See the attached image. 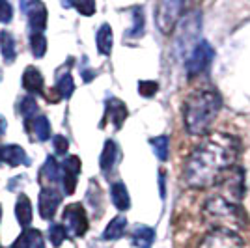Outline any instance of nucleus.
Returning <instances> with one entry per match:
<instances>
[{
	"label": "nucleus",
	"mask_w": 250,
	"mask_h": 248,
	"mask_svg": "<svg viewBox=\"0 0 250 248\" xmlns=\"http://www.w3.org/2000/svg\"><path fill=\"white\" fill-rule=\"evenodd\" d=\"M239 155V140L226 133L208 136L185 163L183 179L188 186L206 188L224 179Z\"/></svg>",
	"instance_id": "1"
},
{
	"label": "nucleus",
	"mask_w": 250,
	"mask_h": 248,
	"mask_svg": "<svg viewBox=\"0 0 250 248\" xmlns=\"http://www.w3.org/2000/svg\"><path fill=\"white\" fill-rule=\"evenodd\" d=\"M220 106V93L213 88H202L190 93L183 104V124L188 135H206L215 118L219 116Z\"/></svg>",
	"instance_id": "2"
},
{
	"label": "nucleus",
	"mask_w": 250,
	"mask_h": 248,
	"mask_svg": "<svg viewBox=\"0 0 250 248\" xmlns=\"http://www.w3.org/2000/svg\"><path fill=\"white\" fill-rule=\"evenodd\" d=\"M200 26H202V19L198 17V13H190L187 19H183V21L179 22L174 45H176V51L181 56L192 47V43L196 41Z\"/></svg>",
	"instance_id": "3"
},
{
	"label": "nucleus",
	"mask_w": 250,
	"mask_h": 248,
	"mask_svg": "<svg viewBox=\"0 0 250 248\" xmlns=\"http://www.w3.org/2000/svg\"><path fill=\"white\" fill-rule=\"evenodd\" d=\"M213 58H215V51L208 41L196 43L188 54L187 62H185V69H187L188 77H196V75L206 71Z\"/></svg>",
	"instance_id": "4"
},
{
	"label": "nucleus",
	"mask_w": 250,
	"mask_h": 248,
	"mask_svg": "<svg viewBox=\"0 0 250 248\" xmlns=\"http://www.w3.org/2000/svg\"><path fill=\"white\" fill-rule=\"evenodd\" d=\"M245 243L241 235H237L229 227H215L202 239L198 248H243Z\"/></svg>",
	"instance_id": "5"
},
{
	"label": "nucleus",
	"mask_w": 250,
	"mask_h": 248,
	"mask_svg": "<svg viewBox=\"0 0 250 248\" xmlns=\"http://www.w3.org/2000/svg\"><path fill=\"white\" fill-rule=\"evenodd\" d=\"M63 229L71 237H81L88 229V215L81 204H71L63 211Z\"/></svg>",
	"instance_id": "6"
},
{
	"label": "nucleus",
	"mask_w": 250,
	"mask_h": 248,
	"mask_svg": "<svg viewBox=\"0 0 250 248\" xmlns=\"http://www.w3.org/2000/svg\"><path fill=\"white\" fill-rule=\"evenodd\" d=\"M183 2H177V0H165L157 6V15L155 22L157 28L163 32V34H170L174 24L179 19V13L183 10Z\"/></svg>",
	"instance_id": "7"
},
{
	"label": "nucleus",
	"mask_w": 250,
	"mask_h": 248,
	"mask_svg": "<svg viewBox=\"0 0 250 248\" xmlns=\"http://www.w3.org/2000/svg\"><path fill=\"white\" fill-rule=\"evenodd\" d=\"M206 211L217 220H226V222H239L241 220L239 207L222 196H215L208 200Z\"/></svg>",
	"instance_id": "8"
},
{
	"label": "nucleus",
	"mask_w": 250,
	"mask_h": 248,
	"mask_svg": "<svg viewBox=\"0 0 250 248\" xmlns=\"http://www.w3.org/2000/svg\"><path fill=\"white\" fill-rule=\"evenodd\" d=\"M81 174V159L79 157H67L62 163V183H63V192L69 196L75 192L77 186V177Z\"/></svg>",
	"instance_id": "9"
},
{
	"label": "nucleus",
	"mask_w": 250,
	"mask_h": 248,
	"mask_svg": "<svg viewBox=\"0 0 250 248\" xmlns=\"http://www.w3.org/2000/svg\"><path fill=\"white\" fill-rule=\"evenodd\" d=\"M62 202V196L56 188L52 186H45L40 194V215H42L45 220H51L54 215H56V209Z\"/></svg>",
	"instance_id": "10"
},
{
	"label": "nucleus",
	"mask_w": 250,
	"mask_h": 248,
	"mask_svg": "<svg viewBox=\"0 0 250 248\" xmlns=\"http://www.w3.org/2000/svg\"><path fill=\"white\" fill-rule=\"evenodd\" d=\"M24 8H28V21L34 34H42V30L47 26V8L42 2H32L30 6L24 4Z\"/></svg>",
	"instance_id": "11"
},
{
	"label": "nucleus",
	"mask_w": 250,
	"mask_h": 248,
	"mask_svg": "<svg viewBox=\"0 0 250 248\" xmlns=\"http://www.w3.org/2000/svg\"><path fill=\"white\" fill-rule=\"evenodd\" d=\"M0 163H6L10 166L30 165V161L21 145H2L0 147Z\"/></svg>",
	"instance_id": "12"
},
{
	"label": "nucleus",
	"mask_w": 250,
	"mask_h": 248,
	"mask_svg": "<svg viewBox=\"0 0 250 248\" xmlns=\"http://www.w3.org/2000/svg\"><path fill=\"white\" fill-rule=\"evenodd\" d=\"M125 118H127V106H125L120 99L110 97L106 101V112H104V120H110L114 124L116 129H120L124 125Z\"/></svg>",
	"instance_id": "13"
},
{
	"label": "nucleus",
	"mask_w": 250,
	"mask_h": 248,
	"mask_svg": "<svg viewBox=\"0 0 250 248\" xmlns=\"http://www.w3.org/2000/svg\"><path fill=\"white\" fill-rule=\"evenodd\" d=\"M11 248H45V239L40 229H24Z\"/></svg>",
	"instance_id": "14"
},
{
	"label": "nucleus",
	"mask_w": 250,
	"mask_h": 248,
	"mask_svg": "<svg viewBox=\"0 0 250 248\" xmlns=\"http://www.w3.org/2000/svg\"><path fill=\"white\" fill-rule=\"evenodd\" d=\"M110 200L118 211H127L131 207V198H129V192H127V186L118 181L110 186Z\"/></svg>",
	"instance_id": "15"
},
{
	"label": "nucleus",
	"mask_w": 250,
	"mask_h": 248,
	"mask_svg": "<svg viewBox=\"0 0 250 248\" xmlns=\"http://www.w3.org/2000/svg\"><path fill=\"white\" fill-rule=\"evenodd\" d=\"M116 159H118V145L112 140H106L101 153V172L104 176H108L116 166Z\"/></svg>",
	"instance_id": "16"
},
{
	"label": "nucleus",
	"mask_w": 250,
	"mask_h": 248,
	"mask_svg": "<svg viewBox=\"0 0 250 248\" xmlns=\"http://www.w3.org/2000/svg\"><path fill=\"white\" fill-rule=\"evenodd\" d=\"M22 86L24 90L32 93H42L43 90V75L36 67H26L22 75Z\"/></svg>",
	"instance_id": "17"
},
{
	"label": "nucleus",
	"mask_w": 250,
	"mask_h": 248,
	"mask_svg": "<svg viewBox=\"0 0 250 248\" xmlns=\"http://www.w3.org/2000/svg\"><path fill=\"white\" fill-rule=\"evenodd\" d=\"M95 41H97V51L108 56L112 52V43H114V36H112V28L110 24H103L99 30H97V36H95Z\"/></svg>",
	"instance_id": "18"
},
{
	"label": "nucleus",
	"mask_w": 250,
	"mask_h": 248,
	"mask_svg": "<svg viewBox=\"0 0 250 248\" xmlns=\"http://www.w3.org/2000/svg\"><path fill=\"white\" fill-rule=\"evenodd\" d=\"M15 217H17V222L21 224L22 227H26L32 222V204L30 198L26 194H21L17 204H15Z\"/></svg>",
	"instance_id": "19"
},
{
	"label": "nucleus",
	"mask_w": 250,
	"mask_h": 248,
	"mask_svg": "<svg viewBox=\"0 0 250 248\" xmlns=\"http://www.w3.org/2000/svg\"><path fill=\"white\" fill-rule=\"evenodd\" d=\"M155 241V229L149 226H138L133 233V245L136 248H151Z\"/></svg>",
	"instance_id": "20"
},
{
	"label": "nucleus",
	"mask_w": 250,
	"mask_h": 248,
	"mask_svg": "<svg viewBox=\"0 0 250 248\" xmlns=\"http://www.w3.org/2000/svg\"><path fill=\"white\" fill-rule=\"evenodd\" d=\"M127 229V218L125 217H116L110 220V224L104 227L103 239L104 241H116L125 233Z\"/></svg>",
	"instance_id": "21"
},
{
	"label": "nucleus",
	"mask_w": 250,
	"mask_h": 248,
	"mask_svg": "<svg viewBox=\"0 0 250 248\" xmlns=\"http://www.w3.org/2000/svg\"><path fill=\"white\" fill-rule=\"evenodd\" d=\"M0 51H2V56L8 63H11L17 56V51H15V38L11 36L8 30H0Z\"/></svg>",
	"instance_id": "22"
},
{
	"label": "nucleus",
	"mask_w": 250,
	"mask_h": 248,
	"mask_svg": "<svg viewBox=\"0 0 250 248\" xmlns=\"http://www.w3.org/2000/svg\"><path fill=\"white\" fill-rule=\"evenodd\" d=\"M40 177H42V183H45L47 186L51 185V183H54L60 177V166H58L54 157H47L42 172H40Z\"/></svg>",
	"instance_id": "23"
},
{
	"label": "nucleus",
	"mask_w": 250,
	"mask_h": 248,
	"mask_svg": "<svg viewBox=\"0 0 250 248\" xmlns=\"http://www.w3.org/2000/svg\"><path fill=\"white\" fill-rule=\"evenodd\" d=\"M149 144L153 147V153L157 155L159 161H167L168 155H170V138H168V135L155 136V138L149 140Z\"/></svg>",
	"instance_id": "24"
},
{
	"label": "nucleus",
	"mask_w": 250,
	"mask_h": 248,
	"mask_svg": "<svg viewBox=\"0 0 250 248\" xmlns=\"http://www.w3.org/2000/svg\"><path fill=\"white\" fill-rule=\"evenodd\" d=\"M32 131H34V135L38 140H49L51 138V124H49V120L45 118V116H38L36 120H32Z\"/></svg>",
	"instance_id": "25"
},
{
	"label": "nucleus",
	"mask_w": 250,
	"mask_h": 248,
	"mask_svg": "<svg viewBox=\"0 0 250 248\" xmlns=\"http://www.w3.org/2000/svg\"><path fill=\"white\" fill-rule=\"evenodd\" d=\"M56 93L60 95V99L62 97H71V93L75 92V83H73V77L69 75V73H65L62 77H58V84H56Z\"/></svg>",
	"instance_id": "26"
},
{
	"label": "nucleus",
	"mask_w": 250,
	"mask_h": 248,
	"mask_svg": "<svg viewBox=\"0 0 250 248\" xmlns=\"http://www.w3.org/2000/svg\"><path fill=\"white\" fill-rule=\"evenodd\" d=\"M30 49H32V54H34L36 58H42L43 54H45V51H47V40H45L43 34H32Z\"/></svg>",
	"instance_id": "27"
},
{
	"label": "nucleus",
	"mask_w": 250,
	"mask_h": 248,
	"mask_svg": "<svg viewBox=\"0 0 250 248\" xmlns=\"http://www.w3.org/2000/svg\"><path fill=\"white\" fill-rule=\"evenodd\" d=\"M19 110L21 114L26 118V120H32V116L38 112V104H36V99L30 97V95H26V97H22L21 103H19Z\"/></svg>",
	"instance_id": "28"
},
{
	"label": "nucleus",
	"mask_w": 250,
	"mask_h": 248,
	"mask_svg": "<svg viewBox=\"0 0 250 248\" xmlns=\"http://www.w3.org/2000/svg\"><path fill=\"white\" fill-rule=\"evenodd\" d=\"M133 26H131V32L129 36L131 38H138L144 34V15H142V10H135V15H133Z\"/></svg>",
	"instance_id": "29"
},
{
	"label": "nucleus",
	"mask_w": 250,
	"mask_h": 248,
	"mask_svg": "<svg viewBox=\"0 0 250 248\" xmlns=\"http://www.w3.org/2000/svg\"><path fill=\"white\" fill-rule=\"evenodd\" d=\"M65 229H63L62 224H54V226H51V229H49V239H51V243L54 245V247H60L63 243V239H65Z\"/></svg>",
	"instance_id": "30"
},
{
	"label": "nucleus",
	"mask_w": 250,
	"mask_h": 248,
	"mask_svg": "<svg viewBox=\"0 0 250 248\" xmlns=\"http://www.w3.org/2000/svg\"><path fill=\"white\" fill-rule=\"evenodd\" d=\"M159 92V84L155 81H140L138 83V93L142 97H153Z\"/></svg>",
	"instance_id": "31"
},
{
	"label": "nucleus",
	"mask_w": 250,
	"mask_h": 248,
	"mask_svg": "<svg viewBox=\"0 0 250 248\" xmlns=\"http://www.w3.org/2000/svg\"><path fill=\"white\" fill-rule=\"evenodd\" d=\"M63 6H73L75 10L81 11V15H92L95 11V4L92 0H88V2H77V4H63Z\"/></svg>",
	"instance_id": "32"
},
{
	"label": "nucleus",
	"mask_w": 250,
	"mask_h": 248,
	"mask_svg": "<svg viewBox=\"0 0 250 248\" xmlns=\"http://www.w3.org/2000/svg\"><path fill=\"white\" fill-rule=\"evenodd\" d=\"M13 17V8L10 2L0 0V22H10Z\"/></svg>",
	"instance_id": "33"
},
{
	"label": "nucleus",
	"mask_w": 250,
	"mask_h": 248,
	"mask_svg": "<svg viewBox=\"0 0 250 248\" xmlns=\"http://www.w3.org/2000/svg\"><path fill=\"white\" fill-rule=\"evenodd\" d=\"M67 140L63 138L62 135L54 136V149H56V153H60V155H63L65 151H67Z\"/></svg>",
	"instance_id": "34"
},
{
	"label": "nucleus",
	"mask_w": 250,
	"mask_h": 248,
	"mask_svg": "<svg viewBox=\"0 0 250 248\" xmlns=\"http://www.w3.org/2000/svg\"><path fill=\"white\" fill-rule=\"evenodd\" d=\"M6 129H8V122H6V118L0 114V136L6 133Z\"/></svg>",
	"instance_id": "35"
},
{
	"label": "nucleus",
	"mask_w": 250,
	"mask_h": 248,
	"mask_svg": "<svg viewBox=\"0 0 250 248\" xmlns=\"http://www.w3.org/2000/svg\"><path fill=\"white\" fill-rule=\"evenodd\" d=\"M161 196L165 198V174L161 172Z\"/></svg>",
	"instance_id": "36"
},
{
	"label": "nucleus",
	"mask_w": 250,
	"mask_h": 248,
	"mask_svg": "<svg viewBox=\"0 0 250 248\" xmlns=\"http://www.w3.org/2000/svg\"><path fill=\"white\" fill-rule=\"evenodd\" d=\"M0 215H2V207H0Z\"/></svg>",
	"instance_id": "37"
},
{
	"label": "nucleus",
	"mask_w": 250,
	"mask_h": 248,
	"mask_svg": "<svg viewBox=\"0 0 250 248\" xmlns=\"http://www.w3.org/2000/svg\"><path fill=\"white\" fill-rule=\"evenodd\" d=\"M0 79H2V71H0Z\"/></svg>",
	"instance_id": "38"
},
{
	"label": "nucleus",
	"mask_w": 250,
	"mask_h": 248,
	"mask_svg": "<svg viewBox=\"0 0 250 248\" xmlns=\"http://www.w3.org/2000/svg\"><path fill=\"white\" fill-rule=\"evenodd\" d=\"M0 248H2V247H0Z\"/></svg>",
	"instance_id": "39"
}]
</instances>
